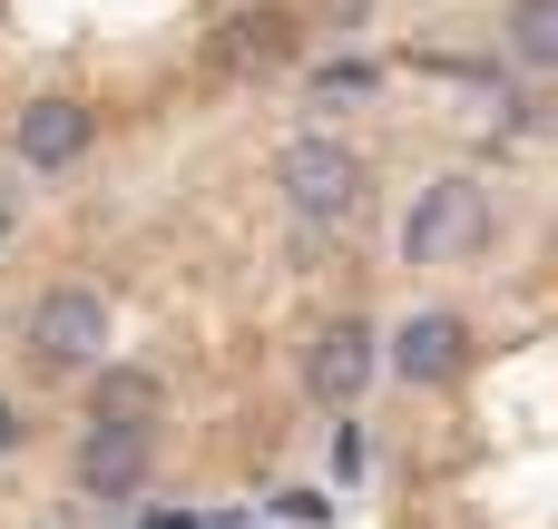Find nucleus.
<instances>
[{
  "label": "nucleus",
  "instance_id": "nucleus-1",
  "mask_svg": "<svg viewBox=\"0 0 558 529\" xmlns=\"http://www.w3.org/2000/svg\"><path fill=\"white\" fill-rule=\"evenodd\" d=\"M275 187H284V206H294L304 226H353L363 196H373V167H363L343 137H294V147L275 157Z\"/></svg>",
  "mask_w": 558,
  "mask_h": 529
},
{
  "label": "nucleus",
  "instance_id": "nucleus-2",
  "mask_svg": "<svg viewBox=\"0 0 558 529\" xmlns=\"http://www.w3.org/2000/svg\"><path fill=\"white\" fill-rule=\"evenodd\" d=\"M490 245V187L481 177H432L402 216V255L412 265H471Z\"/></svg>",
  "mask_w": 558,
  "mask_h": 529
},
{
  "label": "nucleus",
  "instance_id": "nucleus-3",
  "mask_svg": "<svg viewBox=\"0 0 558 529\" xmlns=\"http://www.w3.org/2000/svg\"><path fill=\"white\" fill-rule=\"evenodd\" d=\"M29 363L49 373H98L108 363V294L98 285H49L29 304Z\"/></svg>",
  "mask_w": 558,
  "mask_h": 529
},
{
  "label": "nucleus",
  "instance_id": "nucleus-4",
  "mask_svg": "<svg viewBox=\"0 0 558 529\" xmlns=\"http://www.w3.org/2000/svg\"><path fill=\"white\" fill-rule=\"evenodd\" d=\"M373 373H383V334H373V324H353V314H343V324H324V334L304 344V393H314V402H333V412H343V402H363V383H373Z\"/></svg>",
  "mask_w": 558,
  "mask_h": 529
},
{
  "label": "nucleus",
  "instance_id": "nucleus-5",
  "mask_svg": "<svg viewBox=\"0 0 558 529\" xmlns=\"http://www.w3.org/2000/svg\"><path fill=\"white\" fill-rule=\"evenodd\" d=\"M383 363H392L402 383H422V393H432V383H451V373L471 363V324H461V314H412V324L383 344Z\"/></svg>",
  "mask_w": 558,
  "mask_h": 529
},
{
  "label": "nucleus",
  "instance_id": "nucleus-6",
  "mask_svg": "<svg viewBox=\"0 0 558 529\" xmlns=\"http://www.w3.org/2000/svg\"><path fill=\"white\" fill-rule=\"evenodd\" d=\"M147 452H157V432H108V422H88L69 471H78L88 501H128V491H147Z\"/></svg>",
  "mask_w": 558,
  "mask_h": 529
},
{
  "label": "nucleus",
  "instance_id": "nucleus-7",
  "mask_svg": "<svg viewBox=\"0 0 558 529\" xmlns=\"http://www.w3.org/2000/svg\"><path fill=\"white\" fill-rule=\"evenodd\" d=\"M10 137H20V157H29L39 177H59V167L88 157V108H78V98H29Z\"/></svg>",
  "mask_w": 558,
  "mask_h": 529
},
{
  "label": "nucleus",
  "instance_id": "nucleus-8",
  "mask_svg": "<svg viewBox=\"0 0 558 529\" xmlns=\"http://www.w3.org/2000/svg\"><path fill=\"white\" fill-rule=\"evenodd\" d=\"M157 412H167V383H157L147 363H98L88 422H108V432H157Z\"/></svg>",
  "mask_w": 558,
  "mask_h": 529
},
{
  "label": "nucleus",
  "instance_id": "nucleus-9",
  "mask_svg": "<svg viewBox=\"0 0 558 529\" xmlns=\"http://www.w3.org/2000/svg\"><path fill=\"white\" fill-rule=\"evenodd\" d=\"M294 59V20L284 10H235L226 29H216V69H235V79H265V69H284Z\"/></svg>",
  "mask_w": 558,
  "mask_h": 529
},
{
  "label": "nucleus",
  "instance_id": "nucleus-10",
  "mask_svg": "<svg viewBox=\"0 0 558 529\" xmlns=\"http://www.w3.org/2000/svg\"><path fill=\"white\" fill-rule=\"evenodd\" d=\"M500 49L520 69H558V0H510L500 10Z\"/></svg>",
  "mask_w": 558,
  "mask_h": 529
},
{
  "label": "nucleus",
  "instance_id": "nucleus-11",
  "mask_svg": "<svg viewBox=\"0 0 558 529\" xmlns=\"http://www.w3.org/2000/svg\"><path fill=\"white\" fill-rule=\"evenodd\" d=\"M373 88H383V69H373V59H324V69H314V98H324V108L373 98Z\"/></svg>",
  "mask_w": 558,
  "mask_h": 529
},
{
  "label": "nucleus",
  "instance_id": "nucleus-12",
  "mask_svg": "<svg viewBox=\"0 0 558 529\" xmlns=\"http://www.w3.org/2000/svg\"><path fill=\"white\" fill-rule=\"evenodd\" d=\"M10 442H20V412H10V402H0V452H10Z\"/></svg>",
  "mask_w": 558,
  "mask_h": 529
},
{
  "label": "nucleus",
  "instance_id": "nucleus-13",
  "mask_svg": "<svg viewBox=\"0 0 558 529\" xmlns=\"http://www.w3.org/2000/svg\"><path fill=\"white\" fill-rule=\"evenodd\" d=\"M0 226H10V196H0Z\"/></svg>",
  "mask_w": 558,
  "mask_h": 529
}]
</instances>
